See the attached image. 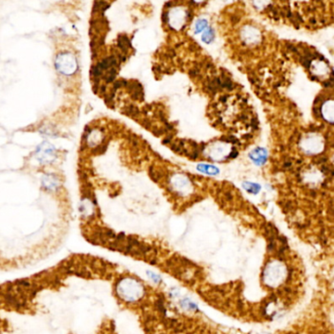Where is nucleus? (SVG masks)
Returning a JSON list of instances; mask_svg holds the SVG:
<instances>
[{"instance_id":"1","label":"nucleus","mask_w":334,"mask_h":334,"mask_svg":"<svg viewBox=\"0 0 334 334\" xmlns=\"http://www.w3.org/2000/svg\"><path fill=\"white\" fill-rule=\"evenodd\" d=\"M287 1L288 5L284 8L286 16L293 24H305L307 25L310 10L313 8V15L311 16V25L317 26V9L322 7V18L323 24H330L334 23V0H282ZM320 15V26L321 23V11Z\"/></svg>"},{"instance_id":"2","label":"nucleus","mask_w":334,"mask_h":334,"mask_svg":"<svg viewBox=\"0 0 334 334\" xmlns=\"http://www.w3.org/2000/svg\"><path fill=\"white\" fill-rule=\"evenodd\" d=\"M116 295L120 301L127 305H135L142 302L147 295L143 283L133 277H124L116 285Z\"/></svg>"},{"instance_id":"3","label":"nucleus","mask_w":334,"mask_h":334,"mask_svg":"<svg viewBox=\"0 0 334 334\" xmlns=\"http://www.w3.org/2000/svg\"><path fill=\"white\" fill-rule=\"evenodd\" d=\"M288 278V268L281 260H272L267 263L262 273L264 286L271 289L282 287Z\"/></svg>"},{"instance_id":"4","label":"nucleus","mask_w":334,"mask_h":334,"mask_svg":"<svg viewBox=\"0 0 334 334\" xmlns=\"http://www.w3.org/2000/svg\"><path fill=\"white\" fill-rule=\"evenodd\" d=\"M300 150L307 155H319L326 148V141L323 135L317 131H312L301 137L299 142Z\"/></svg>"},{"instance_id":"5","label":"nucleus","mask_w":334,"mask_h":334,"mask_svg":"<svg viewBox=\"0 0 334 334\" xmlns=\"http://www.w3.org/2000/svg\"><path fill=\"white\" fill-rule=\"evenodd\" d=\"M55 68L57 72L63 75L70 76L74 74L78 69V63L75 56L68 51L57 54L55 58Z\"/></svg>"},{"instance_id":"6","label":"nucleus","mask_w":334,"mask_h":334,"mask_svg":"<svg viewBox=\"0 0 334 334\" xmlns=\"http://www.w3.org/2000/svg\"><path fill=\"white\" fill-rule=\"evenodd\" d=\"M167 22L170 25V27L179 30L184 26V24H186L189 18V13L186 8L178 6L172 8L167 13Z\"/></svg>"},{"instance_id":"7","label":"nucleus","mask_w":334,"mask_h":334,"mask_svg":"<svg viewBox=\"0 0 334 334\" xmlns=\"http://www.w3.org/2000/svg\"><path fill=\"white\" fill-rule=\"evenodd\" d=\"M36 159L41 164H50L56 159V150L49 143H42L39 145L35 152Z\"/></svg>"},{"instance_id":"8","label":"nucleus","mask_w":334,"mask_h":334,"mask_svg":"<svg viewBox=\"0 0 334 334\" xmlns=\"http://www.w3.org/2000/svg\"><path fill=\"white\" fill-rule=\"evenodd\" d=\"M241 39L249 45L257 44L261 40V32L253 25H245L241 30Z\"/></svg>"},{"instance_id":"9","label":"nucleus","mask_w":334,"mask_h":334,"mask_svg":"<svg viewBox=\"0 0 334 334\" xmlns=\"http://www.w3.org/2000/svg\"><path fill=\"white\" fill-rule=\"evenodd\" d=\"M320 114L327 122L334 124V98H328L321 104Z\"/></svg>"},{"instance_id":"10","label":"nucleus","mask_w":334,"mask_h":334,"mask_svg":"<svg viewBox=\"0 0 334 334\" xmlns=\"http://www.w3.org/2000/svg\"><path fill=\"white\" fill-rule=\"evenodd\" d=\"M171 185L176 192L184 194L187 193L191 189V184L189 180L184 176H174L171 180Z\"/></svg>"},{"instance_id":"11","label":"nucleus","mask_w":334,"mask_h":334,"mask_svg":"<svg viewBox=\"0 0 334 334\" xmlns=\"http://www.w3.org/2000/svg\"><path fill=\"white\" fill-rule=\"evenodd\" d=\"M249 158L256 166H263L267 162L268 153L263 148H256L250 152Z\"/></svg>"},{"instance_id":"12","label":"nucleus","mask_w":334,"mask_h":334,"mask_svg":"<svg viewBox=\"0 0 334 334\" xmlns=\"http://www.w3.org/2000/svg\"><path fill=\"white\" fill-rule=\"evenodd\" d=\"M179 306L181 307L182 310L186 311V312H190V313H196L198 311V306L188 297L182 298L179 301Z\"/></svg>"},{"instance_id":"13","label":"nucleus","mask_w":334,"mask_h":334,"mask_svg":"<svg viewBox=\"0 0 334 334\" xmlns=\"http://www.w3.org/2000/svg\"><path fill=\"white\" fill-rule=\"evenodd\" d=\"M42 184L45 187V189H48L50 191L57 190V188L59 187V181L54 176H45L42 180Z\"/></svg>"},{"instance_id":"14","label":"nucleus","mask_w":334,"mask_h":334,"mask_svg":"<svg viewBox=\"0 0 334 334\" xmlns=\"http://www.w3.org/2000/svg\"><path fill=\"white\" fill-rule=\"evenodd\" d=\"M197 170H199L200 172L210 175V176H215L217 174H219V169L213 166H209V165H199L197 166Z\"/></svg>"},{"instance_id":"15","label":"nucleus","mask_w":334,"mask_h":334,"mask_svg":"<svg viewBox=\"0 0 334 334\" xmlns=\"http://www.w3.org/2000/svg\"><path fill=\"white\" fill-rule=\"evenodd\" d=\"M243 189L250 193L257 194L259 191H261V186L257 183H252V182H244L242 184Z\"/></svg>"},{"instance_id":"16","label":"nucleus","mask_w":334,"mask_h":334,"mask_svg":"<svg viewBox=\"0 0 334 334\" xmlns=\"http://www.w3.org/2000/svg\"><path fill=\"white\" fill-rule=\"evenodd\" d=\"M214 30L211 27H207L203 32H202V36H201V40L204 43H210L213 41L214 39Z\"/></svg>"},{"instance_id":"17","label":"nucleus","mask_w":334,"mask_h":334,"mask_svg":"<svg viewBox=\"0 0 334 334\" xmlns=\"http://www.w3.org/2000/svg\"><path fill=\"white\" fill-rule=\"evenodd\" d=\"M208 27V22L205 19H198L194 24V32L201 33Z\"/></svg>"},{"instance_id":"18","label":"nucleus","mask_w":334,"mask_h":334,"mask_svg":"<svg viewBox=\"0 0 334 334\" xmlns=\"http://www.w3.org/2000/svg\"><path fill=\"white\" fill-rule=\"evenodd\" d=\"M147 274H148L149 279H150L154 284H156V285H161V284H162L163 280H162V278H161L160 275H158V274H156V273H154V272H148Z\"/></svg>"},{"instance_id":"19","label":"nucleus","mask_w":334,"mask_h":334,"mask_svg":"<svg viewBox=\"0 0 334 334\" xmlns=\"http://www.w3.org/2000/svg\"><path fill=\"white\" fill-rule=\"evenodd\" d=\"M126 112L129 116H136L138 114V110L136 107H133V106H130L126 109Z\"/></svg>"},{"instance_id":"20","label":"nucleus","mask_w":334,"mask_h":334,"mask_svg":"<svg viewBox=\"0 0 334 334\" xmlns=\"http://www.w3.org/2000/svg\"><path fill=\"white\" fill-rule=\"evenodd\" d=\"M192 1H194V2H196V3H200V2H202L203 0H192Z\"/></svg>"}]
</instances>
